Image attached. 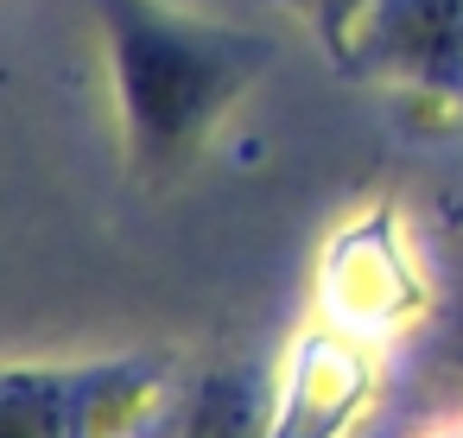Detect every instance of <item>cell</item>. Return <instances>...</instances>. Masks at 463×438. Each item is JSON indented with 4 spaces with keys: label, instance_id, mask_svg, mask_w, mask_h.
Listing matches in <instances>:
<instances>
[{
    "label": "cell",
    "instance_id": "obj_5",
    "mask_svg": "<svg viewBox=\"0 0 463 438\" xmlns=\"http://www.w3.org/2000/svg\"><path fill=\"white\" fill-rule=\"evenodd\" d=\"M425 438H463V419H444L438 432H425Z\"/></svg>",
    "mask_w": 463,
    "mask_h": 438
},
{
    "label": "cell",
    "instance_id": "obj_1",
    "mask_svg": "<svg viewBox=\"0 0 463 438\" xmlns=\"http://www.w3.org/2000/svg\"><path fill=\"white\" fill-rule=\"evenodd\" d=\"M128 166L140 185L191 172L229 109L260 83L273 45L165 0H96Z\"/></svg>",
    "mask_w": 463,
    "mask_h": 438
},
{
    "label": "cell",
    "instance_id": "obj_4",
    "mask_svg": "<svg viewBox=\"0 0 463 438\" xmlns=\"http://www.w3.org/2000/svg\"><path fill=\"white\" fill-rule=\"evenodd\" d=\"M374 387H381V343L317 318L286 349L260 438H349V425L374 406Z\"/></svg>",
    "mask_w": 463,
    "mask_h": 438
},
{
    "label": "cell",
    "instance_id": "obj_2",
    "mask_svg": "<svg viewBox=\"0 0 463 438\" xmlns=\"http://www.w3.org/2000/svg\"><path fill=\"white\" fill-rule=\"evenodd\" d=\"M159 400V368H0V438H140Z\"/></svg>",
    "mask_w": 463,
    "mask_h": 438
},
{
    "label": "cell",
    "instance_id": "obj_3",
    "mask_svg": "<svg viewBox=\"0 0 463 438\" xmlns=\"http://www.w3.org/2000/svg\"><path fill=\"white\" fill-rule=\"evenodd\" d=\"M425 305L419 254L406 248V223L393 210H368L343 223L317 261V318L355 330L368 343H393Z\"/></svg>",
    "mask_w": 463,
    "mask_h": 438
}]
</instances>
